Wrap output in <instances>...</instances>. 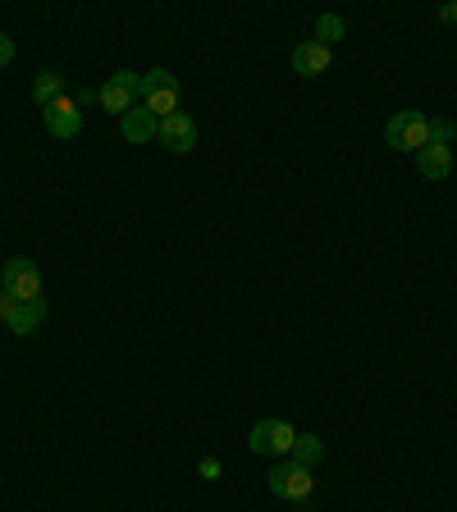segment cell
<instances>
[{
    "label": "cell",
    "mask_w": 457,
    "mask_h": 512,
    "mask_svg": "<svg viewBox=\"0 0 457 512\" xmlns=\"http://www.w3.org/2000/svg\"><path fill=\"white\" fill-rule=\"evenodd\" d=\"M384 142L394 151H421L430 147V115H421V110H398L389 124H384Z\"/></svg>",
    "instance_id": "6da1fadb"
},
{
    "label": "cell",
    "mask_w": 457,
    "mask_h": 512,
    "mask_svg": "<svg viewBox=\"0 0 457 512\" xmlns=\"http://www.w3.org/2000/svg\"><path fill=\"white\" fill-rule=\"evenodd\" d=\"M142 101H147V110L156 119L179 115V78H174L170 69H151V74H142Z\"/></svg>",
    "instance_id": "7a4b0ae2"
},
{
    "label": "cell",
    "mask_w": 457,
    "mask_h": 512,
    "mask_svg": "<svg viewBox=\"0 0 457 512\" xmlns=\"http://www.w3.org/2000/svg\"><path fill=\"white\" fill-rule=\"evenodd\" d=\"M0 288H5L14 302L42 298V270L32 266L28 256H10V261H5V270H0Z\"/></svg>",
    "instance_id": "3957f363"
},
{
    "label": "cell",
    "mask_w": 457,
    "mask_h": 512,
    "mask_svg": "<svg viewBox=\"0 0 457 512\" xmlns=\"http://www.w3.org/2000/svg\"><path fill=\"white\" fill-rule=\"evenodd\" d=\"M266 480H270V490L288 503H307L311 490H316V476H311V467H302V462H279Z\"/></svg>",
    "instance_id": "277c9868"
},
{
    "label": "cell",
    "mask_w": 457,
    "mask_h": 512,
    "mask_svg": "<svg viewBox=\"0 0 457 512\" xmlns=\"http://www.w3.org/2000/svg\"><path fill=\"white\" fill-rule=\"evenodd\" d=\"M142 92V74H128V69H119V74H110V83L101 87V110H110V115L124 119L128 110H133V96Z\"/></svg>",
    "instance_id": "5b68a950"
},
{
    "label": "cell",
    "mask_w": 457,
    "mask_h": 512,
    "mask_svg": "<svg viewBox=\"0 0 457 512\" xmlns=\"http://www.w3.org/2000/svg\"><path fill=\"white\" fill-rule=\"evenodd\" d=\"M247 444H252V453H293L298 430L288 426V421H256Z\"/></svg>",
    "instance_id": "8992f818"
},
{
    "label": "cell",
    "mask_w": 457,
    "mask_h": 512,
    "mask_svg": "<svg viewBox=\"0 0 457 512\" xmlns=\"http://www.w3.org/2000/svg\"><path fill=\"white\" fill-rule=\"evenodd\" d=\"M0 316L10 325L14 334H32L37 325L46 320V298H32V302H14L10 293H0Z\"/></svg>",
    "instance_id": "52a82bcc"
},
{
    "label": "cell",
    "mask_w": 457,
    "mask_h": 512,
    "mask_svg": "<svg viewBox=\"0 0 457 512\" xmlns=\"http://www.w3.org/2000/svg\"><path fill=\"white\" fill-rule=\"evenodd\" d=\"M42 119H46V133L51 138H78V128H83V110H78V101L74 96H60V101H51V106L42 110Z\"/></svg>",
    "instance_id": "ba28073f"
},
{
    "label": "cell",
    "mask_w": 457,
    "mask_h": 512,
    "mask_svg": "<svg viewBox=\"0 0 457 512\" xmlns=\"http://www.w3.org/2000/svg\"><path fill=\"white\" fill-rule=\"evenodd\" d=\"M160 147L165 151H174V156H183V151H192L197 147V124H192V115H170V119H160Z\"/></svg>",
    "instance_id": "9c48e42d"
},
{
    "label": "cell",
    "mask_w": 457,
    "mask_h": 512,
    "mask_svg": "<svg viewBox=\"0 0 457 512\" xmlns=\"http://www.w3.org/2000/svg\"><path fill=\"white\" fill-rule=\"evenodd\" d=\"M119 133H124L133 147H142V142H156V133H160V119L151 115L147 106H133L124 119H119Z\"/></svg>",
    "instance_id": "30bf717a"
},
{
    "label": "cell",
    "mask_w": 457,
    "mask_h": 512,
    "mask_svg": "<svg viewBox=\"0 0 457 512\" xmlns=\"http://www.w3.org/2000/svg\"><path fill=\"white\" fill-rule=\"evenodd\" d=\"M293 69H298L302 78H320L325 69H330V46H320L316 37L302 46H293Z\"/></svg>",
    "instance_id": "8fae6325"
},
{
    "label": "cell",
    "mask_w": 457,
    "mask_h": 512,
    "mask_svg": "<svg viewBox=\"0 0 457 512\" xmlns=\"http://www.w3.org/2000/svg\"><path fill=\"white\" fill-rule=\"evenodd\" d=\"M416 170H421V179H448V170H453V147H444V142L421 147L416 151Z\"/></svg>",
    "instance_id": "7c38bea8"
},
{
    "label": "cell",
    "mask_w": 457,
    "mask_h": 512,
    "mask_svg": "<svg viewBox=\"0 0 457 512\" xmlns=\"http://www.w3.org/2000/svg\"><path fill=\"white\" fill-rule=\"evenodd\" d=\"M64 96V78L55 74V69H42V74H37V83H32V101H37V106H51V101H60Z\"/></svg>",
    "instance_id": "4fadbf2b"
},
{
    "label": "cell",
    "mask_w": 457,
    "mask_h": 512,
    "mask_svg": "<svg viewBox=\"0 0 457 512\" xmlns=\"http://www.w3.org/2000/svg\"><path fill=\"white\" fill-rule=\"evenodd\" d=\"M343 32H348V28H343L339 14H320V19H316V42H320V46L343 42Z\"/></svg>",
    "instance_id": "5bb4252c"
},
{
    "label": "cell",
    "mask_w": 457,
    "mask_h": 512,
    "mask_svg": "<svg viewBox=\"0 0 457 512\" xmlns=\"http://www.w3.org/2000/svg\"><path fill=\"white\" fill-rule=\"evenodd\" d=\"M293 453H298V462H302V467H311V462H316L320 453H325V448H320V439H316V435H298V444H293Z\"/></svg>",
    "instance_id": "9a60e30c"
},
{
    "label": "cell",
    "mask_w": 457,
    "mask_h": 512,
    "mask_svg": "<svg viewBox=\"0 0 457 512\" xmlns=\"http://www.w3.org/2000/svg\"><path fill=\"white\" fill-rule=\"evenodd\" d=\"M453 119H430V142H444V147H453Z\"/></svg>",
    "instance_id": "2e32d148"
},
{
    "label": "cell",
    "mask_w": 457,
    "mask_h": 512,
    "mask_svg": "<svg viewBox=\"0 0 457 512\" xmlns=\"http://www.w3.org/2000/svg\"><path fill=\"white\" fill-rule=\"evenodd\" d=\"M197 471H202V480H220V462L215 458H202V467Z\"/></svg>",
    "instance_id": "e0dca14e"
},
{
    "label": "cell",
    "mask_w": 457,
    "mask_h": 512,
    "mask_svg": "<svg viewBox=\"0 0 457 512\" xmlns=\"http://www.w3.org/2000/svg\"><path fill=\"white\" fill-rule=\"evenodd\" d=\"M14 60V42L10 37H5V32H0V69H5V64Z\"/></svg>",
    "instance_id": "ac0fdd59"
},
{
    "label": "cell",
    "mask_w": 457,
    "mask_h": 512,
    "mask_svg": "<svg viewBox=\"0 0 457 512\" xmlns=\"http://www.w3.org/2000/svg\"><path fill=\"white\" fill-rule=\"evenodd\" d=\"M439 19H444V23H457V5H444V10H439Z\"/></svg>",
    "instance_id": "d6986e66"
}]
</instances>
